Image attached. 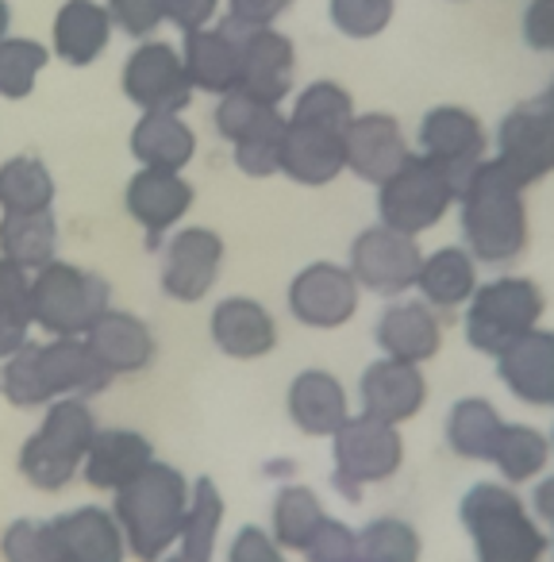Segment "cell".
Listing matches in <instances>:
<instances>
[{
  "label": "cell",
  "mask_w": 554,
  "mask_h": 562,
  "mask_svg": "<svg viewBox=\"0 0 554 562\" xmlns=\"http://www.w3.org/2000/svg\"><path fill=\"white\" fill-rule=\"evenodd\" d=\"M462 247L482 266H512L531 243L528 189L500 162L485 158L459 193Z\"/></svg>",
  "instance_id": "1"
},
{
  "label": "cell",
  "mask_w": 554,
  "mask_h": 562,
  "mask_svg": "<svg viewBox=\"0 0 554 562\" xmlns=\"http://www.w3.org/2000/svg\"><path fill=\"white\" fill-rule=\"evenodd\" d=\"M459 524L474 543V562H543L551 554V536L516 485L474 482L459 501Z\"/></svg>",
  "instance_id": "2"
},
{
  "label": "cell",
  "mask_w": 554,
  "mask_h": 562,
  "mask_svg": "<svg viewBox=\"0 0 554 562\" xmlns=\"http://www.w3.org/2000/svg\"><path fill=\"white\" fill-rule=\"evenodd\" d=\"M112 374L97 362L86 339H55V344H24L9 355L0 370V390L12 405L35 408L63 397H89L109 390Z\"/></svg>",
  "instance_id": "3"
},
{
  "label": "cell",
  "mask_w": 554,
  "mask_h": 562,
  "mask_svg": "<svg viewBox=\"0 0 554 562\" xmlns=\"http://www.w3.org/2000/svg\"><path fill=\"white\" fill-rule=\"evenodd\" d=\"M189 493H193V482H185V474L170 462H150L143 474L120 485L116 501H112V516H116L127 551L135 559L158 562L178 543Z\"/></svg>",
  "instance_id": "4"
},
{
  "label": "cell",
  "mask_w": 554,
  "mask_h": 562,
  "mask_svg": "<svg viewBox=\"0 0 554 562\" xmlns=\"http://www.w3.org/2000/svg\"><path fill=\"white\" fill-rule=\"evenodd\" d=\"M546 297L535 281L523 278V273H500L493 281H482L477 293L466 305V344L477 355H489L497 359L500 351L523 339L528 331L543 328Z\"/></svg>",
  "instance_id": "5"
},
{
  "label": "cell",
  "mask_w": 554,
  "mask_h": 562,
  "mask_svg": "<svg viewBox=\"0 0 554 562\" xmlns=\"http://www.w3.org/2000/svg\"><path fill=\"white\" fill-rule=\"evenodd\" d=\"M97 436L93 408L86 397H63L50 401L47 416H43L39 431L24 443L20 451V474L35 485V490H66L86 462V451Z\"/></svg>",
  "instance_id": "6"
},
{
  "label": "cell",
  "mask_w": 554,
  "mask_h": 562,
  "mask_svg": "<svg viewBox=\"0 0 554 562\" xmlns=\"http://www.w3.org/2000/svg\"><path fill=\"white\" fill-rule=\"evenodd\" d=\"M400 462H405V439L397 424L351 413L343 428L331 436V485L351 505H359L370 485L389 482Z\"/></svg>",
  "instance_id": "7"
},
{
  "label": "cell",
  "mask_w": 554,
  "mask_h": 562,
  "mask_svg": "<svg viewBox=\"0 0 554 562\" xmlns=\"http://www.w3.org/2000/svg\"><path fill=\"white\" fill-rule=\"evenodd\" d=\"M462 186L439 162L423 155H408L405 166L389 181L377 186V220L400 235H423L446 220L459 204Z\"/></svg>",
  "instance_id": "8"
},
{
  "label": "cell",
  "mask_w": 554,
  "mask_h": 562,
  "mask_svg": "<svg viewBox=\"0 0 554 562\" xmlns=\"http://www.w3.org/2000/svg\"><path fill=\"white\" fill-rule=\"evenodd\" d=\"M35 324L55 339H81L104 313L112 290L109 281L74 262H47L32 278Z\"/></svg>",
  "instance_id": "9"
},
{
  "label": "cell",
  "mask_w": 554,
  "mask_h": 562,
  "mask_svg": "<svg viewBox=\"0 0 554 562\" xmlns=\"http://www.w3.org/2000/svg\"><path fill=\"white\" fill-rule=\"evenodd\" d=\"M212 120H216V132L231 143L235 166L247 178L282 173V135H285L282 104H265L255 101V97L227 93L219 97Z\"/></svg>",
  "instance_id": "10"
},
{
  "label": "cell",
  "mask_w": 554,
  "mask_h": 562,
  "mask_svg": "<svg viewBox=\"0 0 554 562\" xmlns=\"http://www.w3.org/2000/svg\"><path fill=\"white\" fill-rule=\"evenodd\" d=\"M420 262H423V250L412 235H400L385 224H374L366 232H359V239L351 243L347 270L354 273L359 290H370L377 297L393 301V297H405L408 290H416Z\"/></svg>",
  "instance_id": "11"
},
{
  "label": "cell",
  "mask_w": 554,
  "mask_h": 562,
  "mask_svg": "<svg viewBox=\"0 0 554 562\" xmlns=\"http://www.w3.org/2000/svg\"><path fill=\"white\" fill-rule=\"evenodd\" d=\"M493 162H500L523 189L554 173V112L543 101H523L497 124Z\"/></svg>",
  "instance_id": "12"
},
{
  "label": "cell",
  "mask_w": 554,
  "mask_h": 562,
  "mask_svg": "<svg viewBox=\"0 0 554 562\" xmlns=\"http://www.w3.org/2000/svg\"><path fill=\"white\" fill-rule=\"evenodd\" d=\"M416 155L439 162L459 186H466L470 173L489 158V132L462 104H439V109L423 112L420 127H416Z\"/></svg>",
  "instance_id": "13"
},
{
  "label": "cell",
  "mask_w": 554,
  "mask_h": 562,
  "mask_svg": "<svg viewBox=\"0 0 554 562\" xmlns=\"http://www.w3.org/2000/svg\"><path fill=\"white\" fill-rule=\"evenodd\" d=\"M193 81L181 55L162 40H147L124 63V97L143 112H181L193 101Z\"/></svg>",
  "instance_id": "14"
},
{
  "label": "cell",
  "mask_w": 554,
  "mask_h": 562,
  "mask_svg": "<svg viewBox=\"0 0 554 562\" xmlns=\"http://www.w3.org/2000/svg\"><path fill=\"white\" fill-rule=\"evenodd\" d=\"M239 78L235 93L255 97L265 104H282L293 93V74H297V50L293 40L278 27H239Z\"/></svg>",
  "instance_id": "15"
},
{
  "label": "cell",
  "mask_w": 554,
  "mask_h": 562,
  "mask_svg": "<svg viewBox=\"0 0 554 562\" xmlns=\"http://www.w3.org/2000/svg\"><path fill=\"white\" fill-rule=\"evenodd\" d=\"M359 281L343 262H308L290 281V313L316 331L343 328L359 313Z\"/></svg>",
  "instance_id": "16"
},
{
  "label": "cell",
  "mask_w": 554,
  "mask_h": 562,
  "mask_svg": "<svg viewBox=\"0 0 554 562\" xmlns=\"http://www.w3.org/2000/svg\"><path fill=\"white\" fill-rule=\"evenodd\" d=\"M224 266V239L212 227H185L162 255V293L181 305H196L212 293Z\"/></svg>",
  "instance_id": "17"
},
{
  "label": "cell",
  "mask_w": 554,
  "mask_h": 562,
  "mask_svg": "<svg viewBox=\"0 0 554 562\" xmlns=\"http://www.w3.org/2000/svg\"><path fill=\"white\" fill-rule=\"evenodd\" d=\"M343 150H347V170L359 181L382 186L393 173L405 166L408 139L400 132V120L389 112H362L351 120V127L343 132Z\"/></svg>",
  "instance_id": "18"
},
{
  "label": "cell",
  "mask_w": 554,
  "mask_h": 562,
  "mask_svg": "<svg viewBox=\"0 0 554 562\" xmlns=\"http://www.w3.org/2000/svg\"><path fill=\"white\" fill-rule=\"evenodd\" d=\"M359 405L366 416L385 424H405L428 405V378L420 367L412 362H397V359H377L362 370L359 378Z\"/></svg>",
  "instance_id": "19"
},
{
  "label": "cell",
  "mask_w": 554,
  "mask_h": 562,
  "mask_svg": "<svg viewBox=\"0 0 554 562\" xmlns=\"http://www.w3.org/2000/svg\"><path fill=\"white\" fill-rule=\"evenodd\" d=\"M374 339L382 347L385 359L397 362H412V367H423L431 362L439 351H443V321L431 305H423L420 297H393L389 305L377 316Z\"/></svg>",
  "instance_id": "20"
},
{
  "label": "cell",
  "mask_w": 554,
  "mask_h": 562,
  "mask_svg": "<svg viewBox=\"0 0 554 562\" xmlns=\"http://www.w3.org/2000/svg\"><path fill=\"white\" fill-rule=\"evenodd\" d=\"M127 216L147 232V247L155 250L162 235L193 209V186L173 170H150L143 166L124 189Z\"/></svg>",
  "instance_id": "21"
},
{
  "label": "cell",
  "mask_w": 554,
  "mask_h": 562,
  "mask_svg": "<svg viewBox=\"0 0 554 562\" xmlns=\"http://www.w3.org/2000/svg\"><path fill=\"white\" fill-rule=\"evenodd\" d=\"M497 378L520 405L554 413V328H535L497 359Z\"/></svg>",
  "instance_id": "22"
},
{
  "label": "cell",
  "mask_w": 554,
  "mask_h": 562,
  "mask_svg": "<svg viewBox=\"0 0 554 562\" xmlns=\"http://www.w3.org/2000/svg\"><path fill=\"white\" fill-rule=\"evenodd\" d=\"M347 170L343 132L324 124H305V120L285 116L282 135V173L297 186H331Z\"/></svg>",
  "instance_id": "23"
},
{
  "label": "cell",
  "mask_w": 554,
  "mask_h": 562,
  "mask_svg": "<svg viewBox=\"0 0 554 562\" xmlns=\"http://www.w3.org/2000/svg\"><path fill=\"white\" fill-rule=\"evenodd\" d=\"M208 336L216 351L227 359H262L278 347V324H273L270 308L255 297H224L212 308Z\"/></svg>",
  "instance_id": "24"
},
{
  "label": "cell",
  "mask_w": 554,
  "mask_h": 562,
  "mask_svg": "<svg viewBox=\"0 0 554 562\" xmlns=\"http://www.w3.org/2000/svg\"><path fill=\"white\" fill-rule=\"evenodd\" d=\"M477 266L482 262H477L462 243H446V247L423 255L420 273H416V293H420L423 305H431L436 313L466 308L470 297L477 293V285H482Z\"/></svg>",
  "instance_id": "25"
},
{
  "label": "cell",
  "mask_w": 554,
  "mask_h": 562,
  "mask_svg": "<svg viewBox=\"0 0 554 562\" xmlns=\"http://www.w3.org/2000/svg\"><path fill=\"white\" fill-rule=\"evenodd\" d=\"M185 74L193 81V89L212 97L235 93V78H239V32L231 20L216 27H201V32L185 35Z\"/></svg>",
  "instance_id": "26"
},
{
  "label": "cell",
  "mask_w": 554,
  "mask_h": 562,
  "mask_svg": "<svg viewBox=\"0 0 554 562\" xmlns=\"http://www.w3.org/2000/svg\"><path fill=\"white\" fill-rule=\"evenodd\" d=\"M81 339H86L89 351L97 355V362L112 378L139 374L155 359V336H150V328L135 313H120V308H109Z\"/></svg>",
  "instance_id": "27"
},
{
  "label": "cell",
  "mask_w": 554,
  "mask_h": 562,
  "mask_svg": "<svg viewBox=\"0 0 554 562\" xmlns=\"http://www.w3.org/2000/svg\"><path fill=\"white\" fill-rule=\"evenodd\" d=\"M285 405H290V420L305 436H336L351 416L343 382L328 370H301L290 382Z\"/></svg>",
  "instance_id": "28"
},
{
  "label": "cell",
  "mask_w": 554,
  "mask_h": 562,
  "mask_svg": "<svg viewBox=\"0 0 554 562\" xmlns=\"http://www.w3.org/2000/svg\"><path fill=\"white\" fill-rule=\"evenodd\" d=\"M150 462H155V447H150L147 436L127 428H109V431L97 428L93 443L86 451V462H81V474H86V482L93 490L116 493L135 474H143Z\"/></svg>",
  "instance_id": "29"
},
{
  "label": "cell",
  "mask_w": 554,
  "mask_h": 562,
  "mask_svg": "<svg viewBox=\"0 0 554 562\" xmlns=\"http://www.w3.org/2000/svg\"><path fill=\"white\" fill-rule=\"evenodd\" d=\"M55 536L66 562H124V531L109 508L81 505L74 513L55 516Z\"/></svg>",
  "instance_id": "30"
},
{
  "label": "cell",
  "mask_w": 554,
  "mask_h": 562,
  "mask_svg": "<svg viewBox=\"0 0 554 562\" xmlns=\"http://www.w3.org/2000/svg\"><path fill=\"white\" fill-rule=\"evenodd\" d=\"M112 16L97 0H66L55 16V55L66 66H93L109 50Z\"/></svg>",
  "instance_id": "31"
},
{
  "label": "cell",
  "mask_w": 554,
  "mask_h": 562,
  "mask_svg": "<svg viewBox=\"0 0 554 562\" xmlns=\"http://www.w3.org/2000/svg\"><path fill=\"white\" fill-rule=\"evenodd\" d=\"M132 155L150 170L181 173L196 155V135L178 112H143L132 132Z\"/></svg>",
  "instance_id": "32"
},
{
  "label": "cell",
  "mask_w": 554,
  "mask_h": 562,
  "mask_svg": "<svg viewBox=\"0 0 554 562\" xmlns=\"http://www.w3.org/2000/svg\"><path fill=\"white\" fill-rule=\"evenodd\" d=\"M505 416L497 413L489 397H462L446 413V447L466 462H489L497 451V439L505 431Z\"/></svg>",
  "instance_id": "33"
},
{
  "label": "cell",
  "mask_w": 554,
  "mask_h": 562,
  "mask_svg": "<svg viewBox=\"0 0 554 562\" xmlns=\"http://www.w3.org/2000/svg\"><path fill=\"white\" fill-rule=\"evenodd\" d=\"M551 459H554V451H551V436H546V431L531 428V424L508 420L497 439V451H493L489 467L497 470L505 485H528L546 474Z\"/></svg>",
  "instance_id": "34"
},
{
  "label": "cell",
  "mask_w": 554,
  "mask_h": 562,
  "mask_svg": "<svg viewBox=\"0 0 554 562\" xmlns=\"http://www.w3.org/2000/svg\"><path fill=\"white\" fill-rule=\"evenodd\" d=\"M55 204V178L32 155H16L0 166V209L4 216H39Z\"/></svg>",
  "instance_id": "35"
},
{
  "label": "cell",
  "mask_w": 554,
  "mask_h": 562,
  "mask_svg": "<svg viewBox=\"0 0 554 562\" xmlns=\"http://www.w3.org/2000/svg\"><path fill=\"white\" fill-rule=\"evenodd\" d=\"M328 520V508L320 505L308 485H282L270 508V536L285 547V551H305L308 539L320 531V524Z\"/></svg>",
  "instance_id": "36"
},
{
  "label": "cell",
  "mask_w": 554,
  "mask_h": 562,
  "mask_svg": "<svg viewBox=\"0 0 554 562\" xmlns=\"http://www.w3.org/2000/svg\"><path fill=\"white\" fill-rule=\"evenodd\" d=\"M219 528H224V497H219V490H216L212 477H196L193 493H189L185 520H181L178 554L196 559V562H212Z\"/></svg>",
  "instance_id": "37"
},
{
  "label": "cell",
  "mask_w": 554,
  "mask_h": 562,
  "mask_svg": "<svg viewBox=\"0 0 554 562\" xmlns=\"http://www.w3.org/2000/svg\"><path fill=\"white\" fill-rule=\"evenodd\" d=\"M55 250H58V224L50 212L0 220V258L24 266V270H43L47 262H55Z\"/></svg>",
  "instance_id": "38"
},
{
  "label": "cell",
  "mask_w": 554,
  "mask_h": 562,
  "mask_svg": "<svg viewBox=\"0 0 554 562\" xmlns=\"http://www.w3.org/2000/svg\"><path fill=\"white\" fill-rule=\"evenodd\" d=\"M35 324L32 278L24 266L0 258V359L16 355L27 344V328Z\"/></svg>",
  "instance_id": "39"
},
{
  "label": "cell",
  "mask_w": 554,
  "mask_h": 562,
  "mask_svg": "<svg viewBox=\"0 0 554 562\" xmlns=\"http://www.w3.org/2000/svg\"><path fill=\"white\" fill-rule=\"evenodd\" d=\"M420 531L400 516H377L359 528V562H420Z\"/></svg>",
  "instance_id": "40"
},
{
  "label": "cell",
  "mask_w": 554,
  "mask_h": 562,
  "mask_svg": "<svg viewBox=\"0 0 554 562\" xmlns=\"http://www.w3.org/2000/svg\"><path fill=\"white\" fill-rule=\"evenodd\" d=\"M47 58V47L35 40H0V97L9 101L32 97Z\"/></svg>",
  "instance_id": "41"
},
{
  "label": "cell",
  "mask_w": 554,
  "mask_h": 562,
  "mask_svg": "<svg viewBox=\"0 0 554 562\" xmlns=\"http://www.w3.org/2000/svg\"><path fill=\"white\" fill-rule=\"evenodd\" d=\"M354 116H359L354 112V97L339 81H313V86H305L290 112V120L324 124V127H336V132H347Z\"/></svg>",
  "instance_id": "42"
},
{
  "label": "cell",
  "mask_w": 554,
  "mask_h": 562,
  "mask_svg": "<svg viewBox=\"0 0 554 562\" xmlns=\"http://www.w3.org/2000/svg\"><path fill=\"white\" fill-rule=\"evenodd\" d=\"M0 554L4 562H66L58 547L55 524L50 520H12L0 536Z\"/></svg>",
  "instance_id": "43"
},
{
  "label": "cell",
  "mask_w": 554,
  "mask_h": 562,
  "mask_svg": "<svg viewBox=\"0 0 554 562\" xmlns=\"http://www.w3.org/2000/svg\"><path fill=\"white\" fill-rule=\"evenodd\" d=\"M397 0H328V20L347 40H374L393 24Z\"/></svg>",
  "instance_id": "44"
},
{
  "label": "cell",
  "mask_w": 554,
  "mask_h": 562,
  "mask_svg": "<svg viewBox=\"0 0 554 562\" xmlns=\"http://www.w3.org/2000/svg\"><path fill=\"white\" fill-rule=\"evenodd\" d=\"M308 562H359V531L343 520H324L320 531L308 539L305 551Z\"/></svg>",
  "instance_id": "45"
},
{
  "label": "cell",
  "mask_w": 554,
  "mask_h": 562,
  "mask_svg": "<svg viewBox=\"0 0 554 562\" xmlns=\"http://www.w3.org/2000/svg\"><path fill=\"white\" fill-rule=\"evenodd\" d=\"M109 16L132 40H147L166 24V0H109Z\"/></svg>",
  "instance_id": "46"
},
{
  "label": "cell",
  "mask_w": 554,
  "mask_h": 562,
  "mask_svg": "<svg viewBox=\"0 0 554 562\" xmlns=\"http://www.w3.org/2000/svg\"><path fill=\"white\" fill-rule=\"evenodd\" d=\"M227 562H290V559H285V547L270 531L258 528V524H247L227 543Z\"/></svg>",
  "instance_id": "47"
},
{
  "label": "cell",
  "mask_w": 554,
  "mask_h": 562,
  "mask_svg": "<svg viewBox=\"0 0 554 562\" xmlns=\"http://www.w3.org/2000/svg\"><path fill=\"white\" fill-rule=\"evenodd\" d=\"M520 35L531 50L554 55V0H528V4H523Z\"/></svg>",
  "instance_id": "48"
},
{
  "label": "cell",
  "mask_w": 554,
  "mask_h": 562,
  "mask_svg": "<svg viewBox=\"0 0 554 562\" xmlns=\"http://www.w3.org/2000/svg\"><path fill=\"white\" fill-rule=\"evenodd\" d=\"M290 9L293 0H227V20L239 27H273Z\"/></svg>",
  "instance_id": "49"
},
{
  "label": "cell",
  "mask_w": 554,
  "mask_h": 562,
  "mask_svg": "<svg viewBox=\"0 0 554 562\" xmlns=\"http://www.w3.org/2000/svg\"><path fill=\"white\" fill-rule=\"evenodd\" d=\"M219 0H166V20H170L178 32H201L216 20Z\"/></svg>",
  "instance_id": "50"
},
{
  "label": "cell",
  "mask_w": 554,
  "mask_h": 562,
  "mask_svg": "<svg viewBox=\"0 0 554 562\" xmlns=\"http://www.w3.org/2000/svg\"><path fill=\"white\" fill-rule=\"evenodd\" d=\"M531 516L543 524L546 531H554V474H543L531 490V501H528Z\"/></svg>",
  "instance_id": "51"
},
{
  "label": "cell",
  "mask_w": 554,
  "mask_h": 562,
  "mask_svg": "<svg viewBox=\"0 0 554 562\" xmlns=\"http://www.w3.org/2000/svg\"><path fill=\"white\" fill-rule=\"evenodd\" d=\"M9 27H12V9L9 0H0V40H9Z\"/></svg>",
  "instance_id": "52"
},
{
  "label": "cell",
  "mask_w": 554,
  "mask_h": 562,
  "mask_svg": "<svg viewBox=\"0 0 554 562\" xmlns=\"http://www.w3.org/2000/svg\"><path fill=\"white\" fill-rule=\"evenodd\" d=\"M539 101H543V104H546V109H551V112H554V78H551V86H546V93H543V97H539Z\"/></svg>",
  "instance_id": "53"
},
{
  "label": "cell",
  "mask_w": 554,
  "mask_h": 562,
  "mask_svg": "<svg viewBox=\"0 0 554 562\" xmlns=\"http://www.w3.org/2000/svg\"><path fill=\"white\" fill-rule=\"evenodd\" d=\"M158 562H196V559H185V554L173 551V554H162V559H158Z\"/></svg>",
  "instance_id": "54"
},
{
  "label": "cell",
  "mask_w": 554,
  "mask_h": 562,
  "mask_svg": "<svg viewBox=\"0 0 554 562\" xmlns=\"http://www.w3.org/2000/svg\"><path fill=\"white\" fill-rule=\"evenodd\" d=\"M546 536H551V554H554V531H546Z\"/></svg>",
  "instance_id": "55"
},
{
  "label": "cell",
  "mask_w": 554,
  "mask_h": 562,
  "mask_svg": "<svg viewBox=\"0 0 554 562\" xmlns=\"http://www.w3.org/2000/svg\"><path fill=\"white\" fill-rule=\"evenodd\" d=\"M546 436H551V451H554V428H551V431H546Z\"/></svg>",
  "instance_id": "56"
}]
</instances>
